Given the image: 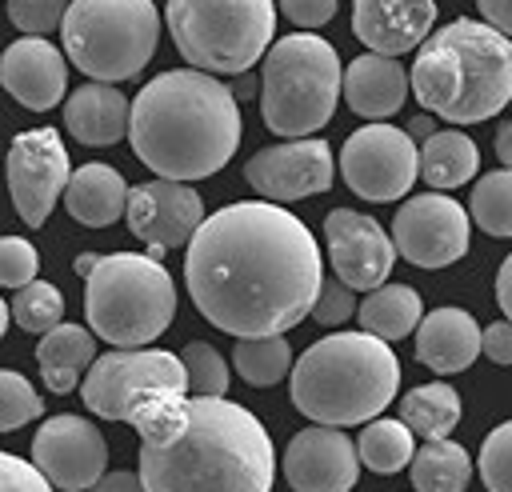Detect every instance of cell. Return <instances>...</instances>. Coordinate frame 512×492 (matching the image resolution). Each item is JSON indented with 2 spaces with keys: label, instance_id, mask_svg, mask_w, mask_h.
Returning <instances> with one entry per match:
<instances>
[{
  "label": "cell",
  "instance_id": "6da1fadb",
  "mask_svg": "<svg viewBox=\"0 0 512 492\" xmlns=\"http://www.w3.org/2000/svg\"><path fill=\"white\" fill-rule=\"evenodd\" d=\"M320 280L316 236L272 200H240L204 216L184 256L192 304L232 336H284L312 312Z\"/></svg>",
  "mask_w": 512,
  "mask_h": 492
},
{
  "label": "cell",
  "instance_id": "7a4b0ae2",
  "mask_svg": "<svg viewBox=\"0 0 512 492\" xmlns=\"http://www.w3.org/2000/svg\"><path fill=\"white\" fill-rule=\"evenodd\" d=\"M128 140L156 176L180 184L204 180L220 172L240 144V104L216 76L172 68L136 92Z\"/></svg>",
  "mask_w": 512,
  "mask_h": 492
},
{
  "label": "cell",
  "instance_id": "3957f363",
  "mask_svg": "<svg viewBox=\"0 0 512 492\" xmlns=\"http://www.w3.org/2000/svg\"><path fill=\"white\" fill-rule=\"evenodd\" d=\"M144 492H272L276 452L264 424L228 396H188L172 440L140 444Z\"/></svg>",
  "mask_w": 512,
  "mask_h": 492
},
{
  "label": "cell",
  "instance_id": "277c9868",
  "mask_svg": "<svg viewBox=\"0 0 512 492\" xmlns=\"http://www.w3.org/2000/svg\"><path fill=\"white\" fill-rule=\"evenodd\" d=\"M408 88L424 112L452 124H480L512 100V40L492 24L460 16L420 44Z\"/></svg>",
  "mask_w": 512,
  "mask_h": 492
},
{
  "label": "cell",
  "instance_id": "5b68a950",
  "mask_svg": "<svg viewBox=\"0 0 512 492\" xmlns=\"http://www.w3.org/2000/svg\"><path fill=\"white\" fill-rule=\"evenodd\" d=\"M288 376L296 412L328 428H348L376 420L392 404L400 360L392 344L372 332H332L308 344Z\"/></svg>",
  "mask_w": 512,
  "mask_h": 492
},
{
  "label": "cell",
  "instance_id": "8992f818",
  "mask_svg": "<svg viewBox=\"0 0 512 492\" xmlns=\"http://www.w3.org/2000/svg\"><path fill=\"white\" fill-rule=\"evenodd\" d=\"M84 312L104 344L144 348L172 324L176 284L148 252H108L84 276Z\"/></svg>",
  "mask_w": 512,
  "mask_h": 492
},
{
  "label": "cell",
  "instance_id": "52a82bcc",
  "mask_svg": "<svg viewBox=\"0 0 512 492\" xmlns=\"http://www.w3.org/2000/svg\"><path fill=\"white\" fill-rule=\"evenodd\" d=\"M340 56L316 32H292L264 52L260 116L276 136L300 140L324 128L340 100Z\"/></svg>",
  "mask_w": 512,
  "mask_h": 492
},
{
  "label": "cell",
  "instance_id": "ba28073f",
  "mask_svg": "<svg viewBox=\"0 0 512 492\" xmlns=\"http://www.w3.org/2000/svg\"><path fill=\"white\" fill-rule=\"evenodd\" d=\"M176 52L208 76L248 72L276 36V0H168Z\"/></svg>",
  "mask_w": 512,
  "mask_h": 492
},
{
  "label": "cell",
  "instance_id": "9c48e42d",
  "mask_svg": "<svg viewBox=\"0 0 512 492\" xmlns=\"http://www.w3.org/2000/svg\"><path fill=\"white\" fill-rule=\"evenodd\" d=\"M60 40L84 76L100 84L132 80L156 52L160 12L152 0H68Z\"/></svg>",
  "mask_w": 512,
  "mask_h": 492
},
{
  "label": "cell",
  "instance_id": "30bf717a",
  "mask_svg": "<svg viewBox=\"0 0 512 492\" xmlns=\"http://www.w3.org/2000/svg\"><path fill=\"white\" fill-rule=\"evenodd\" d=\"M168 392H188V372L180 356L160 348H112L96 356L80 380L84 408L124 424Z\"/></svg>",
  "mask_w": 512,
  "mask_h": 492
},
{
  "label": "cell",
  "instance_id": "8fae6325",
  "mask_svg": "<svg viewBox=\"0 0 512 492\" xmlns=\"http://www.w3.org/2000/svg\"><path fill=\"white\" fill-rule=\"evenodd\" d=\"M340 172H344V184L372 204L400 200L420 176V148L404 128L376 120L356 128L344 140Z\"/></svg>",
  "mask_w": 512,
  "mask_h": 492
},
{
  "label": "cell",
  "instance_id": "7c38bea8",
  "mask_svg": "<svg viewBox=\"0 0 512 492\" xmlns=\"http://www.w3.org/2000/svg\"><path fill=\"white\" fill-rule=\"evenodd\" d=\"M4 176H8V196H12V208L20 212V220L28 228H40L52 216V208L64 196V184L72 176L60 132L56 128L20 132L8 144Z\"/></svg>",
  "mask_w": 512,
  "mask_h": 492
},
{
  "label": "cell",
  "instance_id": "4fadbf2b",
  "mask_svg": "<svg viewBox=\"0 0 512 492\" xmlns=\"http://www.w3.org/2000/svg\"><path fill=\"white\" fill-rule=\"evenodd\" d=\"M392 244L416 268H448L468 252V212L444 192H420L396 212Z\"/></svg>",
  "mask_w": 512,
  "mask_h": 492
},
{
  "label": "cell",
  "instance_id": "5bb4252c",
  "mask_svg": "<svg viewBox=\"0 0 512 492\" xmlns=\"http://www.w3.org/2000/svg\"><path fill=\"white\" fill-rule=\"evenodd\" d=\"M32 464L60 492H88L108 468V444L84 416H52L32 436Z\"/></svg>",
  "mask_w": 512,
  "mask_h": 492
},
{
  "label": "cell",
  "instance_id": "9a60e30c",
  "mask_svg": "<svg viewBox=\"0 0 512 492\" xmlns=\"http://www.w3.org/2000/svg\"><path fill=\"white\" fill-rule=\"evenodd\" d=\"M128 228L136 240L148 244L152 260H164L168 248H180L192 240V232L204 220V200L196 188L180 184V180H148L128 188Z\"/></svg>",
  "mask_w": 512,
  "mask_h": 492
},
{
  "label": "cell",
  "instance_id": "2e32d148",
  "mask_svg": "<svg viewBox=\"0 0 512 492\" xmlns=\"http://www.w3.org/2000/svg\"><path fill=\"white\" fill-rule=\"evenodd\" d=\"M332 148L316 136H300L288 144H272L260 148L248 164H244V180L272 204H288V200H304L316 196L324 188H332Z\"/></svg>",
  "mask_w": 512,
  "mask_h": 492
},
{
  "label": "cell",
  "instance_id": "e0dca14e",
  "mask_svg": "<svg viewBox=\"0 0 512 492\" xmlns=\"http://www.w3.org/2000/svg\"><path fill=\"white\" fill-rule=\"evenodd\" d=\"M324 240H328V260L336 268V280H344L352 292H372L388 280L396 244L372 216L356 208H332L324 216Z\"/></svg>",
  "mask_w": 512,
  "mask_h": 492
},
{
  "label": "cell",
  "instance_id": "ac0fdd59",
  "mask_svg": "<svg viewBox=\"0 0 512 492\" xmlns=\"http://www.w3.org/2000/svg\"><path fill=\"white\" fill-rule=\"evenodd\" d=\"M356 476V440H348L340 428H304L284 448V480L292 484V492H348Z\"/></svg>",
  "mask_w": 512,
  "mask_h": 492
},
{
  "label": "cell",
  "instance_id": "d6986e66",
  "mask_svg": "<svg viewBox=\"0 0 512 492\" xmlns=\"http://www.w3.org/2000/svg\"><path fill=\"white\" fill-rule=\"evenodd\" d=\"M0 84L24 108L48 112L52 104L64 100V88H68L64 52L56 44H48L44 36H20L0 56Z\"/></svg>",
  "mask_w": 512,
  "mask_h": 492
},
{
  "label": "cell",
  "instance_id": "ffe728a7",
  "mask_svg": "<svg viewBox=\"0 0 512 492\" xmlns=\"http://www.w3.org/2000/svg\"><path fill=\"white\" fill-rule=\"evenodd\" d=\"M436 0H352V32L368 52L400 56L428 40Z\"/></svg>",
  "mask_w": 512,
  "mask_h": 492
},
{
  "label": "cell",
  "instance_id": "44dd1931",
  "mask_svg": "<svg viewBox=\"0 0 512 492\" xmlns=\"http://www.w3.org/2000/svg\"><path fill=\"white\" fill-rule=\"evenodd\" d=\"M340 92H344V100H348V108L356 116L384 120V116H392V112L404 108V96L412 88H408V72H404V64L396 56L368 52V56H356L344 68Z\"/></svg>",
  "mask_w": 512,
  "mask_h": 492
},
{
  "label": "cell",
  "instance_id": "7402d4cb",
  "mask_svg": "<svg viewBox=\"0 0 512 492\" xmlns=\"http://www.w3.org/2000/svg\"><path fill=\"white\" fill-rule=\"evenodd\" d=\"M480 356V324L464 308H436L416 324V360L440 376L464 372Z\"/></svg>",
  "mask_w": 512,
  "mask_h": 492
},
{
  "label": "cell",
  "instance_id": "603a6c76",
  "mask_svg": "<svg viewBox=\"0 0 512 492\" xmlns=\"http://www.w3.org/2000/svg\"><path fill=\"white\" fill-rule=\"evenodd\" d=\"M128 96L112 84H84L68 96L64 104V128L80 140V144H92V148H104V144H116L120 136H128Z\"/></svg>",
  "mask_w": 512,
  "mask_h": 492
},
{
  "label": "cell",
  "instance_id": "cb8c5ba5",
  "mask_svg": "<svg viewBox=\"0 0 512 492\" xmlns=\"http://www.w3.org/2000/svg\"><path fill=\"white\" fill-rule=\"evenodd\" d=\"M64 208L72 220H80L84 228H108L124 216L128 208V184L112 164H84L68 176L64 184Z\"/></svg>",
  "mask_w": 512,
  "mask_h": 492
},
{
  "label": "cell",
  "instance_id": "d4e9b609",
  "mask_svg": "<svg viewBox=\"0 0 512 492\" xmlns=\"http://www.w3.org/2000/svg\"><path fill=\"white\" fill-rule=\"evenodd\" d=\"M92 360H96V340H92V328H80V324H64L60 320L36 344L40 376H44L48 392H56V396H68L84 380V368Z\"/></svg>",
  "mask_w": 512,
  "mask_h": 492
},
{
  "label": "cell",
  "instance_id": "484cf974",
  "mask_svg": "<svg viewBox=\"0 0 512 492\" xmlns=\"http://www.w3.org/2000/svg\"><path fill=\"white\" fill-rule=\"evenodd\" d=\"M476 168H480V152H476L472 136H464L460 128H436L420 144V176L436 192L468 184L476 176Z\"/></svg>",
  "mask_w": 512,
  "mask_h": 492
},
{
  "label": "cell",
  "instance_id": "4316f807",
  "mask_svg": "<svg viewBox=\"0 0 512 492\" xmlns=\"http://www.w3.org/2000/svg\"><path fill=\"white\" fill-rule=\"evenodd\" d=\"M356 316H360V332H372V336L392 344V340H404L408 332H416L424 308H420L416 288H408V284H380V288H372L356 304Z\"/></svg>",
  "mask_w": 512,
  "mask_h": 492
},
{
  "label": "cell",
  "instance_id": "83f0119b",
  "mask_svg": "<svg viewBox=\"0 0 512 492\" xmlns=\"http://www.w3.org/2000/svg\"><path fill=\"white\" fill-rule=\"evenodd\" d=\"M412 484L416 492H464L472 480V460L456 440H424V448L412 452Z\"/></svg>",
  "mask_w": 512,
  "mask_h": 492
},
{
  "label": "cell",
  "instance_id": "f1b7e54d",
  "mask_svg": "<svg viewBox=\"0 0 512 492\" xmlns=\"http://www.w3.org/2000/svg\"><path fill=\"white\" fill-rule=\"evenodd\" d=\"M400 420L412 428V436H424V440H444L456 420H460V396L452 384L444 380H432V384H420L412 388L404 400H400Z\"/></svg>",
  "mask_w": 512,
  "mask_h": 492
},
{
  "label": "cell",
  "instance_id": "f546056e",
  "mask_svg": "<svg viewBox=\"0 0 512 492\" xmlns=\"http://www.w3.org/2000/svg\"><path fill=\"white\" fill-rule=\"evenodd\" d=\"M412 452H416V440H412V428L404 420H368L364 432L356 436L360 464L380 472V476H392V472L408 468Z\"/></svg>",
  "mask_w": 512,
  "mask_h": 492
},
{
  "label": "cell",
  "instance_id": "4dcf8cb0",
  "mask_svg": "<svg viewBox=\"0 0 512 492\" xmlns=\"http://www.w3.org/2000/svg\"><path fill=\"white\" fill-rule=\"evenodd\" d=\"M232 368L252 388H268V384H276L292 372V348H288L284 336H236Z\"/></svg>",
  "mask_w": 512,
  "mask_h": 492
},
{
  "label": "cell",
  "instance_id": "1f68e13d",
  "mask_svg": "<svg viewBox=\"0 0 512 492\" xmlns=\"http://www.w3.org/2000/svg\"><path fill=\"white\" fill-rule=\"evenodd\" d=\"M468 216L488 232V236H512V168L488 172L472 184Z\"/></svg>",
  "mask_w": 512,
  "mask_h": 492
},
{
  "label": "cell",
  "instance_id": "d6a6232c",
  "mask_svg": "<svg viewBox=\"0 0 512 492\" xmlns=\"http://www.w3.org/2000/svg\"><path fill=\"white\" fill-rule=\"evenodd\" d=\"M8 308H12V320L36 336H44L48 328H56L64 320V296L48 280H32V284L16 288V300Z\"/></svg>",
  "mask_w": 512,
  "mask_h": 492
},
{
  "label": "cell",
  "instance_id": "836d02e7",
  "mask_svg": "<svg viewBox=\"0 0 512 492\" xmlns=\"http://www.w3.org/2000/svg\"><path fill=\"white\" fill-rule=\"evenodd\" d=\"M180 360H184L192 396H224L228 392V364L212 344L192 340V344H184Z\"/></svg>",
  "mask_w": 512,
  "mask_h": 492
},
{
  "label": "cell",
  "instance_id": "e575fe53",
  "mask_svg": "<svg viewBox=\"0 0 512 492\" xmlns=\"http://www.w3.org/2000/svg\"><path fill=\"white\" fill-rule=\"evenodd\" d=\"M44 408L40 392L24 380V372L16 368H0V432H12L28 420H36Z\"/></svg>",
  "mask_w": 512,
  "mask_h": 492
},
{
  "label": "cell",
  "instance_id": "d590c367",
  "mask_svg": "<svg viewBox=\"0 0 512 492\" xmlns=\"http://www.w3.org/2000/svg\"><path fill=\"white\" fill-rule=\"evenodd\" d=\"M476 472L488 492H512V420H504L484 436Z\"/></svg>",
  "mask_w": 512,
  "mask_h": 492
},
{
  "label": "cell",
  "instance_id": "8d00e7d4",
  "mask_svg": "<svg viewBox=\"0 0 512 492\" xmlns=\"http://www.w3.org/2000/svg\"><path fill=\"white\" fill-rule=\"evenodd\" d=\"M68 0H8V20L24 36H48L52 28L64 24Z\"/></svg>",
  "mask_w": 512,
  "mask_h": 492
},
{
  "label": "cell",
  "instance_id": "74e56055",
  "mask_svg": "<svg viewBox=\"0 0 512 492\" xmlns=\"http://www.w3.org/2000/svg\"><path fill=\"white\" fill-rule=\"evenodd\" d=\"M40 272V256L24 236H0V284L4 288H24Z\"/></svg>",
  "mask_w": 512,
  "mask_h": 492
},
{
  "label": "cell",
  "instance_id": "f35d334b",
  "mask_svg": "<svg viewBox=\"0 0 512 492\" xmlns=\"http://www.w3.org/2000/svg\"><path fill=\"white\" fill-rule=\"evenodd\" d=\"M308 316H312L316 324H324V328H336V324H344L348 316H356V292H352L344 280H320V292H316Z\"/></svg>",
  "mask_w": 512,
  "mask_h": 492
},
{
  "label": "cell",
  "instance_id": "ab89813d",
  "mask_svg": "<svg viewBox=\"0 0 512 492\" xmlns=\"http://www.w3.org/2000/svg\"><path fill=\"white\" fill-rule=\"evenodd\" d=\"M0 492H52V484L36 464L0 452Z\"/></svg>",
  "mask_w": 512,
  "mask_h": 492
},
{
  "label": "cell",
  "instance_id": "60d3db41",
  "mask_svg": "<svg viewBox=\"0 0 512 492\" xmlns=\"http://www.w3.org/2000/svg\"><path fill=\"white\" fill-rule=\"evenodd\" d=\"M280 12L300 28H320L336 16V0H280Z\"/></svg>",
  "mask_w": 512,
  "mask_h": 492
},
{
  "label": "cell",
  "instance_id": "b9f144b4",
  "mask_svg": "<svg viewBox=\"0 0 512 492\" xmlns=\"http://www.w3.org/2000/svg\"><path fill=\"white\" fill-rule=\"evenodd\" d=\"M480 352L492 364H512V320H496L480 328Z\"/></svg>",
  "mask_w": 512,
  "mask_h": 492
},
{
  "label": "cell",
  "instance_id": "7bdbcfd3",
  "mask_svg": "<svg viewBox=\"0 0 512 492\" xmlns=\"http://www.w3.org/2000/svg\"><path fill=\"white\" fill-rule=\"evenodd\" d=\"M88 492H144V480H140V472L116 468V472H104Z\"/></svg>",
  "mask_w": 512,
  "mask_h": 492
},
{
  "label": "cell",
  "instance_id": "ee69618b",
  "mask_svg": "<svg viewBox=\"0 0 512 492\" xmlns=\"http://www.w3.org/2000/svg\"><path fill=\"white\" fill-rule=\"evenodd\" d=\"M476 8L484 16V24H492L500 36L512 40V0H476Z\"/></svg>",
  "mask_w": 512,
  "mask_h": 492
},
{
  "label": "cell",
  "instance_id": "f6af8a7d",
  "mask_svg": "<svg viewBox=\"0 0 512 492\" xmlns=\"http://www.w3.org/2000/svg\"><path fill=\"white\" fill-rule=\"evenodd\" d=\"M496 300H500L504 320H512V252L504 256V264H500V272H496Z\"/></svg>",
  "mask_w": 512,
  "mask_h": 492
},
{
  "label": "cell",
  "instance_id": "bcb514c9",
  "mask_svg": "<svg viewBox=\"0 0 512 492\" xmlns=\"http://www.w3.org/2000/svg\"><path fill=\"white\" fill-rule=\"evenodd\" d=\"M496 156H500L504 168H512V120H504L496 128Z\"/></svg>",
  "mask_w": 512,
  "mask_h": 492
},
{
  "label": "cell",
  "instance_id": "7dc6e473",
  "mask_svg": "<svg viewBox=\"0 0 512 492\" xmlns=\"http://www.w3.org/2000/svg\"><path fill=\"white\" fill-rule=\"evenodd\" d=\"M404 132H408L412 140H416V136H420V140H428V136L436 132V120H432V112H420V116H412Z\"/></svg>",
  "mask_w": 512,
  "mask_h": 492
},
{
  "label": "cell",
  "instance_id": "c3c4849f",
  "mask_svg": "<svg viewBox=\"0 0 512 492\" xmlns=\"http://www.w3.org/2000/svg\"><path fill=\"white\" fill-rule=\"evenodd\" d=\"M228 88H232V96H236V104H240V100H248V96H256V88H260V80H252L248 72H240V76H236V84H228Z\"/></svg>",
  "mask_w": 512,
  "mask_h": 492
},
{
  "label": "cell",
  "instance_id": "681fc988",
  "mask_svg": "<svg viewBox=\"0 0 512 492\" xmlns=\"http://www.w3.org/2000/svg\"><path fill=\"white\" fill-rule=\"evenodd\" d=\"M92 264H96V256H80V260H76V272H80V276H88V272H92Z\"/></svg>",
  "mask_w": 512,
  "mask_h": 492
},
{
  "label": "cell",
  "instance_id": "f907efd6",
  "mask_svg": "<svg viewBox=\"0 0 512 492\" xmlns=\"http://www.w3.org/2000/svg\"><path fill=\"white\" fill-rule=\"evenodd\" d=\"M8 320H12V308H8V304H4V300H0V336H4V332H8Z\"/></svg>",
  "mask_w": 512,
  "mask_h": 492
}]
</instances>
